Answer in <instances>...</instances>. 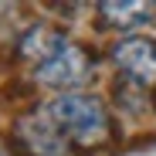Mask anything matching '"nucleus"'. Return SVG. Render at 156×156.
<instances>
[{
  "instance_id": "6",
  "label": "nucleus",
  "mask_w": 156,
  "mask_h": 156,
  "mask_svg": "<svg viewBox=\"0 0 156 156\" xmlns=\"http://www.w3.org/2000/svg\"><path fill=\"white\" fill-rule=\"evenodd\" d=\"M98 14H102V20H105V27L126 31V27L143 24L146 17H153L156 7H153V4H139V0H126V4H102Z\"/></svg>"
},
{
  "instance_id": "4",
  "label": "nucleus",
  "mask_w": 156,
  "mask_h": 156,
  "mask_svg": "<svg viewBox=\"0 0 156 156\" xmlns=\"http://www.w3.org/2000/svg\"><path fill=\"white\" fill-rule=\"evenodd\" d=\"M17 139L31 156H58L65 149V136L58 133L48 112H31L17 122Z\"/></svg>"
},
{
  "instance_id": "1",
  "label": "nucleus",
  "mask_w": 156,
  "mask_h": 156,
  "mask_svg": "<svg viewBox=\"0 0 156 156\" xmlns=\"http://www.w3.org/2000/svg\"><path fill=\"white\" fill-rule=\"evenodd\" d=\"M48 115L55 119L58 133L68 143L82 146V149L102 146L112 133V119H109L105 102L95 95H85V92H61L48 105Z\"/></svg>"
},
{
  "instance_id": "3",
  "label": "nucleus",
  "mask_w": 156,
  "mask_h": 156,
  "mask_svg": "<svg viewBox=\"0 0 156 156\" xmlns=\"http://www.w3.org/2000/svg\"><path fill=\"white\" fill-rule=\"evenodd\" d=\"M112 61L136 85H156V41L153 37H122L112 48Z\"/></svg>"
},
{
  "instance_id": "5",
  "label": "nucleus",
  "mask_w": 156,
  "mask_h": 156,
  "mask_svg": "<svg viewBox=\"0 0 156 156\" xmlns=\"http://www.w3.org/2000/svg\"><path fill=\"white\" fill-rule=\"evenodd\" d=\"M65 44H68V37L58 27H51V24H34V27L20 37V55L31 58L34 65H44L48 58H55Z\"/></svg>"
},
{
  "instance_id": "2",
  "label": "nucleus",
  "mask_w": 156,
  "mask_h": 156,
  "mask_svg": "<svg viewBox=\"0 0 156 156\" xmlns=\"http://www.w3.org/2000/svg\"><path fill=\"white\" fill-rule=\"evenodd\" d=\"M95 68V58L88 55V51L82 44H65L55 58H48L44 65L34 68L37 82L41 85H51V88H75V85H85L88 75Z\"/></svg>"
}]
</instances>
